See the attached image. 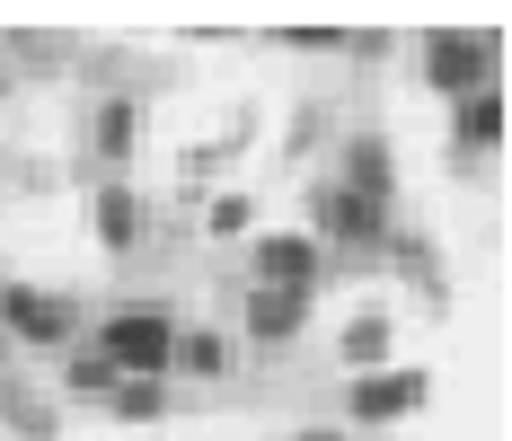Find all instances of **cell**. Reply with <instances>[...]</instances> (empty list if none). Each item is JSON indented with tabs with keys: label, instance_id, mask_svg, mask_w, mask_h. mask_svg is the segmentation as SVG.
<instances>
[{
	"label": "cell",
	"instance_id": "1",
	"mask_svg": "<svg viewBox=\"0 0 512 441\" xmlns=\"http://www.w3.org/2000/svg\"><path fill=\"white\" fill-rule=\"evenodd\" d=\"M177 300H115L106 318H89V344L115 362V380H168V353H177Z\"/></svg>",
	"mask_w": 512,
	"mask_h": 441
},
{
	"label": "cell",
	"instance_id": "2",
	"mask_svg": "<svg viewBox=\"0 0 512 441\" xmlns=\"http://www.w3.org/2000/svg\"><path fill=\"white\" fill-rule=\"evenodd\" d=\"M389 230H398V203H371V195H354V186H336V177H309V239L327 247V265H336V256L380 265Z\"/></svg>",
	"mask_w": 512,
	"mask_h": 441
},
{
	"label": "cell",
	"instance_id": "3",
	"mask_svg": "<svg viewBox=\"0 0 512 441\" xmlns=\"http://www.w3.org/2000/svg\"><path fill=\"white\" fill-rule=\"evenodd\" d=\"M415 71H424V89L433 98H477V89H504V36H486V27H433L424 45H415Z\"/></svg>",
	"mask_w": 512,
	"mask_h": 441
},
{
	"label": "cell",
	"instance_id": "4",
	"mask_svg": "<svg viewBox=\"0 0 512 441\" xmlns=\"http://www.w3.org/2000/svg\"><path fill=\"white\" fill-rule=\"evenodd\" d=\"M80 300L45 292V283H0V344H27V353H71L80 344Z\"/></svg>",
	"mask_w": 512,
	"mask_h": 441
},
{
	"label": "cell",
	"instance_id": "5",
	"mask_svg": "<svg viewBox=\"0 0 512 441\" xmlns=\"http://www.w3.org/2000/svg\"><path fill=\"white\" fill-rule=\"evenodd\" d=\"M433 406V371L424 362H389V371H354V389H345V433H389V424H407Z\"/></svg>",
	"mask_w": 512,
	"mask_h": 441
},
{
	"label": "cell",
	"instance_id": "6",
	"mask_svg": "<svg viewBox=\"0 0 512 441\" xmlns=\"http://www.w3.org/2000/svg\"><path fill=\"white\" fill-rule=\"evenodd\" d=\"M248 283L318 300V283H327V247L309 239V230H256L248 239Z\"/></svg>",
	"mask_w": 512,
	"mask_h": 441
},
{
	"label": "cell",
	"instance_id": "7",
	"mask_svg": "<svg viewBox=\"0 0 512 441\" xmlns=\"http://www.w3.org/2000/svg\"><path fill=\"white\" fill-rule=\"evenodd\" d=\"M380 274H398L433 318H451V265H442V247L424 239V230H389V247H380Z\"/></svg>",
	"mask_w": 512,
	"mask_h": 441
},
{
	"label": "cell",
	"instance_id": "8",
	"mask_svg": "<svg viewBox=\"0 0 512 441\" xmlns=\"http://www.w3.org/2000/svg\"><path fill=\"white\" fill-rule=\"evenodd\" d=\"M336 186H354L371 203H398V142L380 133V124H354L345 142H336Z\"/></svg>",
	"mask_w": 512,
	"mask_h": 441
},
{
	"label": "cell",
	"instance_id": "9",
	"mask_svg": "<svg viewBox=\"0 0 512 441\" xmlns=\"http://www.w3.org/2000/svg\"><path fill=\"white\" fill-rule=\"evenodd\" d=\"M89 230H98L106 256H133V247H142V230H151L142 186H133V177H98V186H89Z\"/></svg>",
	"mask_w": 512,
	"mask_h": 441
},
{
	"label": "cell",
	"instance_id": "10",
	"mask_svg": "<svg viewBox=\"0 0 512 441\" xmlns=\"http://www.w3.org/2000/svg\"><path fill=\"white\" fill-rule=\"evenodd\" d=\"M80 142H89V159L115 177V168L142 150V89H106V98H89V133H80Z\"/></svg>",
	"mask_w": 512,
	"mask_h": 441
},
{
	"label": "cell",
	"instance_id": "11",
	"mask_svg": "<svg viewBox=\"0 0 512 441\" xmlns=\"http://www.w3.org/2000/svg\"><path fill=\"white\" fill-rule=\"evenodd\" d=\"M504 133H512L504 89H477V98L451 106V159H460V168H486V159H504Z\"/></svg>",
	"mask_w": 512,
	"mask_h": 441
},
{
	"label": "cell",
	"instance_id": "12",
	"mask_svg": "<svg viewBox=\"0 0 512 441\" xmlns=\"http://www.w3.org/2000/svg\"><path fill=\"white\" fill-rule=\"evenodd\" d=\"M301 327H309V300L301 292H265V283H248V300H239V344L283 353V344H301Z\"/></svg>",
	"mask_w": 512,
	"mask_h": 441
},
{
	"label": "cell",
	"instance_id": "13",
	"mask_svg": "<svg viewBox=\"0 0 512 441\" xmlns=\"http://www.w3.org/2000/svg\"><path fill=\"white\" fill-rule=\"evenodd\" d=\"M230 371H239V336L186 318V327H177V353H168V380H204V389H221Z\"/></svg>",
	"mask_w": 512,
	"mask_h": 441
},
{
	"label": "cell",
	"instance_id": "14",
	"mask_svg": "<svg viewBox=\"0 0 512 441\" xmlns=\"http://www.w3.org/2000/svg\"><path fill=\"white\" fill-rule=\"evenodd\" d=\"M389 344H398V318H389V300H362L354 318L336 327V362H345V371H389Z\"/></svg>",
	"mask_w": 512,
	"mask_h": 441
},
{
	"label": "cell",
	"instance_id": "15",
	"mask_svg": "<svg viewBox=\"0 0 512 441\" xmlns=\"http://www.w3.org/2000/svg\"><path fill=\"white\" fill-rule=\"evenodd\" d=\"M0 441H62V406L36 397L18 371H0Z\"/></svg>",
	"mask_w": 512,
	"mask_h": 441
},
{
	"label": "cell",
	"instance_id": "16",
	"mask_svg": "<svg viewBox=\"0 0 512 441\" xmlns=\"http://www.w3.org/2000/svg\"><path fill=\"white\" fill-rule=\"evenodd\" d=\"M115 389H124V380H115V362H106L98 344H71V353H62V397H71V406H106Z\"/></svg>",
	"mask_w": 512,
	"mask_h": 441
},
{
	"label": "cell",
	"instance_id": "17",
	"mask_svg": "<svg viewBox=\"0 0 512 441\" xmlns=\"http://www.w3.org/2000/svg\"><path fill=\"white\" fill-rule=\"evenodd\" d=\"M106 415L133 424V433H159V424L177 415V389H168V380H124V389L106 397Z\"/></svg>",
	"mask_w": 512,
	"mask_h": 441
},
{
	"label": "cell",
	"instance_id": "18",
	"mask_svg": "<svg viewBox=\"0 0 512 441\" xmlns=\"http://www.w3.org/2000/svg\"><path fill=\"white\" fill-rule=\"evenodd\" d=\"M345 36H354V27H327V18H309V27H274L265 45H283V53H345Z\"/></svg>",
	"mask_w": 512,
	"mask_h": 441
},
{
	"label": "cell",
	"instance_id": "19",
	"mask_svg": "<svg viewBox=\"0 0 512 441\" xmlns=\"http://www.w3.org/2000/svg\"><path fill=\"white\" fill-rule=\"evenodd\" d=\"M204 230L212 239H256V203L248 195H212L204 203Z\"/></svg>",
	"mask_w": 512,
	"mask_h": 441
},
{
	"label": "cell",
	"instance_id": "20",
	"mask_svg": "<svg viewBox=\"0 0 512 441\" xmlns=\"http://www.w3.org/2000/svg\"><path fill=\"white\" fill-rule=\"evenodd\" d=\"M318 142H327V106H301V115L283 124V168H292V159H309Z\"/></svg>",
	"mask_w": 512,
	"mask_h": 441
},
{
	"label": "cell",
	"instance_id": "21",
	"mask_svg": "<svg viewBox=\"0 0 512 441\" xmlns=\"http://www.w3.org/2000/svg\"><path fill=\"white\" fill-rule=\"evenodd\" d=\"M389 53H398L389 27H354V36H345V62H389Z\"/></svg>",
	"mask_w": 512,
	"mask_h": 441
},
{
	"label": "cell",
	"instance_id": "22",
	"mask_svg": "<svg viewBox=\"0 0 512 441\" xmlns=\"http://www.w3.org/2000/svg\"><path fill=\"white\" fill-rule=\"evenodd\" d=\"M292 441H354V433H345V424H301Z\"/></svg>",
	"mask_w": 512,
	"mask_h": 441
},
{
	"label": "cell",
	"instance_id": "23",
	"mask_svg": "<svg viewBox=\"0 0 512 441\" xmlns=\"http://www.w3.org/2000/svg\"><path fill=\"white\" fill-rule=\"evenodd\" d=\"M9 89H18V71H0V98H9Z\"/></svg>",
	"mask_w": 512,
	"mask_h": 441
},
{
	"label": "cell",
	"instance_id": "24",
	"mask_svg": "<svg viewBox=\"0 0 512 441\" xmlns=\"http://www.w3.org/2000/svg\"><path fill=\"white\" fill-rule=\"evenodd\" d=\"M0 371H9V344H0Z\"/></svg>",
	"mask_w": 512,
	"mask_h": 441
}]
</instances>
